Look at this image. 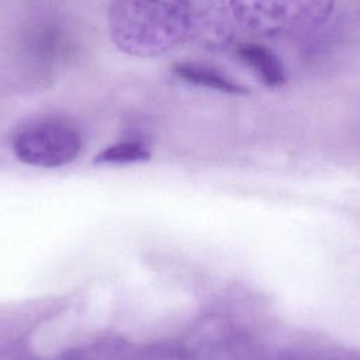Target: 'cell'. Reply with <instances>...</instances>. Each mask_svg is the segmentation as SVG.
I'll return each instance as SVG.
<instances>
[{"label": "cell", "mask_w": 360, "mask_h": 360, "mask_svg": "<svg viewBox=\"0 0 360 360\" xmlns=\"http://www.w3.org/2000/svg\"><path fill=\"white\" fill-rule=\"evenodd\" d=\"M15 158L30 166L53 169L73 162L82 149L80 134L59 121H39L21 128L11 142Z\"/></svg>", "instance_id": "7a4b0ae2"}, {"label": "cell", "mask_w": 360, "mask_h": 360, "mask_svg": "<svg viewBox=\"0 0 360 360\" xmlns=\"http://www.w3.org/2000/svg\"><path fill=\"white\" fill-rule=\"evenodd\" d=\"M173 72L188 83L222 91L226 94H245L248 91L245 86L205 65L190 62L176 63L173 65Z\"/></svg>", "instance_id": "277c9868"}, {"label": "cell", "mask_w": 360, "mask_h": 360, "mask_svg": "<svg viewBox=\"0 0 360 360\" xmlns=\"http://www.w3.org/2000/svg\"><path fill=\"white\" fill-rule=\"evenodd\" d=\"M236 53L266 86L277 87L285 82L284 66L271 49L259 44H245L236 49Z\"/></svg>", "instance_id": "3957f363"}, {"label": "cell", "mask_w": 360, "mask_h": 360, "mask_svg": "<svg viewBox=\"0 0 360 360\" xmlns=\"http://www.w3.org/2000/svg\"><path fill=\"white\" fill-rule=\"evenodd\" d=\"M150 159V152L148 146L136 141H124L104 148L98 152L93 163L94 165H125L146 162Z\"/></svg>", "instance_id": "5b68a950"}, {"label": "cell", "mask_w": 360, "mask_h": 360, "mask_svg": "<svg viewBox=\"0 0 360 360\" xmlns=\"http://www.w3.org/2000/svg\"><path fill=\"white\" fill-rule=\"evenodd\" d=\"M108 32L114 45L127 55L159 56L190 41L191 3L114 1L108 8Z\"/></svg>", "instance_id": "6da1fadb"}]
</instances>
